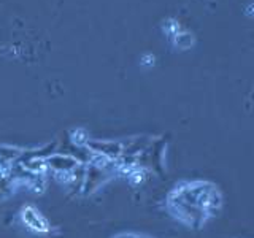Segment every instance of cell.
<instances>
[{
	"label": "cell",
	"mask_w": 254,
	"mask_h": 238,
	"mask_svg": "<svg viewBox=\"0 0 254 238\" xmlns=\"http://www.w3.org/2000/svg\"><path fill=\"white\" fill-rule=\"evenodd\" d=\"M21 221H22L24 227L29 229L30 232L38 234V235H45L51 230V226H50V222H48V219L34 205H24L22 206Z\"/></svg>",
	"instance_id": "cell-1"
},
{
	"label": "cell",
	"mask_w": 254,
	"mask_h": 238,
	"mask_svg": "<svg viewBox=\"0 0 254 238\" xmlns=\"http://www.w3.org/2000/svg\"><path fill=\"white\" fill-rule=\"evenodd\" d=\"M48 165L53 172H62V170H76L79 164L75 157L64 156V154H54L46 159Z\"/></svg>",
	"instance_id": "cell-2"
},
{
	"label": "cell",
	"mask_w": 254,
	"mask_h": 238,
	"mask_svg": "<svg viewBox=\"0 0 254 238\" xmlns=\"http://www.w3.org/2000/svg\"><path fill=\"white\" fill-rule=\"evenodd\" d=\"M113 159L105 153H102V151H91V156H89V164L91 167H95L97 170H111V165H113Z\"/></svg>",
	"instance_id": "cell-3"
},
{
	"label": "cell",
	"mask_w": 254,
	"mask_h": 238,
	"mask_svg": "<svg viewBox=\"0 0 254 238\" xmlns=\"http://www.w3.org/2000/svg\"><path fill=\"white\" fill-rule=\"evenodd\" d=\"M70 140L76 148H84L89 145V133H87V130L83 129V127H76V129H73V132H71Z\"/></svg>",
	"instance_id": "cell-4"
},
{
	"label": "cell",
	"mask_w": 254,
	"mask_h": 238,
	"mask_svg": "<svg viewBox=\"0 0 254 238\" xmlns=\"http://www.w3.org/2000/svg\"><path fill=\"white\" fill-rule=\"evenodd\" d=\"M127 181H129V184L130 186H141L143 182L146 181V172H145V169H143V167H135V169L130 172V175L129 177L126 178Z\"/></svg>",
	"instance_id": "cell-5"
}]
</instances>
